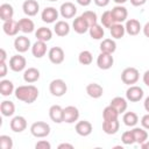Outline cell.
<instances>
[{
    "label": "cell",
    "instance_id": "6da1fadb",
    "mask_svg": "<svg viewBox=\"0 0 149 149\" xmlns=\"http://www.w3.org/2000/svg\"><path fill=\"white\" fill-rule=\"evenodd\" d=\"M15 98L26 104H33L38 98V88L35 85H21L15 88Z\"/></svg>",
    "mask_w": 149,
    "mask_h": 149
},
{
    "label": "cell",
    "instance_id": "7a4b0ae2",
    "mask_svg": "<svg viewBox=\"0 0 149 149\" xmlns=\"http://www.w3.org/2000/svg\"><path fill=\"white\" fill-rule=\"evenodd\" d=\"M50 126L49 123L44 122V121H36L30 126V133L33 136L37 137V139H42V137H47L50 134Z\"/></svg>",
    "mask_w": 149,
    "mask_h": 149
},
{
    "label": "cell",
    "instance_id": "3957f363",
    "mask_svg": "<svg viewBox=\"0 0 149 149\" xmlns=\"http://www.w3.org/2000/svg\"><path fill=\"white\" fill-rule=\"evenodd\" d=\"M140 79V72L136 68L129 66L123 69V71L121 72V80L123 84L126 85H134L137 83V80Z\"/></svg>",
    "mask_w": 149,
    "mask_h": 149
},
{
    "label": "cell",
    "instance_id": "277c9868",
    "mask_svg": "<svg viewBox=\"0 0 149 149\" xmlns=\"http://www.w3.org/2000/svg\"><path fill=\"white\" fill-rule=\"evenodd\" d=\"M49 91L54 97H63L68 91V85L63 79L56 78V79L50 81Z\"/></svg>",
    "mask_w": 149,
    "mask_h": 149
},
{
    "label": "cell",
    "instance_id": "5b68a950",
    "mask_svg": "<svg viewBox=\"0 0 149 149\" xmlns=\"http://www.w3.org/2000/svg\"><path fill=\"white\" fill-rule=\"evenodd\" d=\"M143 95H144L143 88L137 85H130L126 91V99L130 102H137L142 100Z\"/></svg>",
    "mask_w": 149,
    "mask_h": 149
},
{
    "label": "cell",
    "instance_id": "8992f818",
    "mask_svg": "<svg viewBox=\"0 0 149 149\" xmlns=\"http://www.w3.org/2000/svg\"><path fill=\"white\" fill-rule=\"evenodd\" d=\"M48 58L49 61L55 64V65H58V64H62L64 62V58H65V54H64V50L61 48V47H52L49 49L48 51Z\"/></svg>",
    "mask_w": 149,
    "mask_h": 149
},
{
    "label": "cell",
    "instance_id": "52a82bcc",
    "mask_svg": "<svg viewBox=\"0 0 149 149\" xmlns=\"http://www.w3.org/2000/svg\"><path fill=\"white\" fill-rule=\"evenodd\" d=\"M79 119V109L76 106H66L63 108V122L74 123Z\"/></svg>",
    "mask_w": 149,
    "mask_h": 149
},
{
    "label": "cell",
    "instance_id": "ba28073f",
    "mask_svg": "<svg viewBox=\"0 0 149 149\" xmlns=\"http://www.w3.org/2000/svg\"><path fill=\"white\" fill-rule=\"evenodd\" d=\"M114 64V58L112 54L107 52H100L97 57V65L100 70H108L113 66Z\"/></svg>",
    "mask_w": 149,
    "mask_h": 149
},
{
    "label": "cell",
    "instance_id": "9c48e42d",
    "mask_svg": "<svg viewBox=\"0 0 149 149\" xmlns=\"http://www.w3.org/2000/svg\"><path fill=\"white\" fill-rule=\"evenodd\" d=\"M26 65H27V61L20 54L12 56L10 59H9V68L14 72H21V71H23L26 69Z\"/></svg>",
    "mask_w": 149,
    "mask_h": 149
},
{
    "label": "cell",
    "instance_id": "30bf717a",
    "mask_svg": "<svg viewBox=\"0 0 149 149\" xmlns=\"http://www.w3.org/2000/svg\"><path fill=\"white\" fill-rule=\"evenodd\" d=\"M111 13H112V16L115 21V23H122L125 21H127V17H128V10L125 6L122 5H116L114 6L112 9H111Z\"/></svg>",
    "mask_w": 149,
    "mask_h": 149
},
{
    "label": "cell",
    "instance_id": "8fae6325",
    "mask_svg": "<svg viewBox=\"0 0 149 149\" xmlns=\"http://www.w3.org/2000/svg\"><path fill=\"white\" fill-rule=\"evenodd\" d=\"M14 49L19 54H23V52L28 51L29 49H31L30 40L27 36H24V35L15 37V40H14Z\"/></svg>",
    "mask_w": 149,
    "mask_h": 149
},
{
    "label": "cell",
    "instance_id": "7c38bea8",
    "mask_svg": "<svg viewBox=\"0 0 149 149\" xmlns=\"http://www.w3.org/2000/svg\"><path fill=\"white\" fill-rule=\"evenodd\" d=\"M59 12L55 7H45L41 13V19L45 23H54L57 22Z\"/></svg>",
    "mask_w": 149,
    "mask_h": 149
},
{
    "label": "cell",
    "instance_id": "4fadbf2b",
    "mask_svg": "<svg viewBox=\"0 0 149 149\" xmlns=\"http://www.w3.org/2000/svg\"><path fill=\"white\" fill-rule=\"evenodd\" d=\"M59 14L63 19H72L77 14V7L74 6V3L70 2V1H66V2L61 5Z\"/></svg>",
    "mask_w": 149,
    "mask_h": 149
},
{
    "label": "cell",
    "instance_id": "5bb4252c",
    "mask_svg": "<svg viewBox=\"0 0 149 149\" xmlns=\"http://www.w3.org/2000/svg\"><path fill=\"white\" fill-rule=\"evenodd\" d=\"M9 127L14 133H22L27 128V120L22 115H16L10 120Z\"/></svg>",
    "mask_w": 149,
    "mask_h": 149
},
{
    "label": "cell",
    "instance_id": "9a60e30c",
    "mask_svg": "<svg viewBox=\"0 0 149 149\" xmlns=\"http://www.w3.org/2000/svg\"><path fill=\"white\" fill-rule=\"evenodd\" d=\"M125 29H126V33L130 36H136L140 34V31L142 30V26L140 23L139 20L136 19H129L126 21V24H125Z\"/></svg>",
    "mask_w": 149,
    "mask_h": 149
},
{
    "label": "cell",
    "instance_id": "2e32d148",
    "mask_svg": "<svg viewBox=\"0 0 149 149\" xmlns=\"http://www.w3.org/2000/svg\"><path fill=\"white\" fill-rule=\"evenodd\" d=\"M74 130L80 136H88L92 133L93 127H92V123L90 121L81 120V121H77V123L74 126Z\"/></svg>",
    "mask_w": 149,
    "mask_h": 149
},
{
    "label": "cell",
    "instance_id": "e0dca14e",
    "mask_svg": "<svg viewBox=\"0 0 149 149\" xmlns=\"http://www.w3.org/2000/svg\"><path fill=\"white\" fill-rule=\"evenodd\" d=\"M22 10L27 16H35L40 10V3L36 0H26L22 3Z\"/></svg>",
    "mask_w": 149,
    "mask_h": 149
},
{
    "label": "cell",
    "instance_id": "ac0fdd59",
    "mask_svg": "<svg viewBox=\"0 0 149 149\" xmlns=\"http://www.w3.org/2000/svg\"><path fill=\"white\" fill-rule=\"evenodd\" d=\"M2 30L8 36H16L17 33L20 31L19 21H15L14 19L8 20V21H5L3 24H2Z\"/></svg>",
    "mask_w": 149,
    "mask_h": 149
},
{
    "label": "cell",
    "instance_id": "d6986e66",
    "mask_svg": "<svg viewBox=\"0 0 149 149\" xmlns=\"http://www.w3.org/2000/svg\"><path fill=\"white\" fill-rule=\"evenodd\" d=\"M72 29L77 33V34H85L86 31H88L90 29V26L88 23L86 22V20L80 15V16H77L74 17L73 22H72Z\"/></svg>",
    "mask_w": 149,
    "mask_h": 149
},
{
    "label": "cell",
    "instance_id": "ffe728a7",
    "mask_svg": "<svg viewBox=\"0 0 149 149\" xmlns=\"http://www.w3.org/2000/svg\"><path fill=\"white\" fill-rule=\"evenodd\" d=\"M120 128L119 120H104L102 121V132L107 135H114Z\"/></svg>",
    "mask_w": 149,
    "mask_h": 149
},
{
    "label": "cell",
    "instance_id": "44dd1931",
    "mask_svg": "<svg viewBox=\"0 0 149 149\" xmlns=\"http://www.w3.org/2000/svg\"><path fill=\"white\" fill-rule=\"evenodd\" d=\"M31 54L35 58H42L47 54V42L37 40L31 45Z\"/></svg>",
    "mask_w": 149,
    "mask_h": 149
},
{
    "label": "cell",
    "instance_id": "7402d4cb",
    "mask_svg": "<svg viewBox=\"0 0 149 149\" xmlns=\"http://www.w3.org/2000/svg\"><path fill=\"white\" fill-rule=\"evenodd\" d=\"M40 70L36 68H28L23 71V80L28 84L36 83L40 79Z\"/></svg>",
    "mask_w": 149,
    "mask_h": 149
},
{
    "label": "cell",
    "instance_id": "603a6c76",
    "mask_svg": "<svg viewBox=\"0 0 149 149\" xmlns=\"http://www.w3.org/2000/svg\"><path fill=\"white\" fill-rule=\"evenodd\" d=\"M86 93L88 97H91L93 99H98L104 94V88L98 83H90L86 86Z\"/></svg>",
    "mask_w": 149,
    "mask_h": 149
},
{
    "label": "cell",
    "instance_id": "cb8c5ba5",
    "mask_svg": "<svg viewBox=\"0 0 149 149\" xmlns=\"http://www.w3.org/2000/svg\"><path fill=\"white\" fill-rule=\"evenodd\" d=\"M49 118L55 123L63 122V108L59 105H52L49 108Z\"/></svg>",
    "mask_w": 149,
    "mask_h": 149
},
{
    "label": "cell",
    "instance_id": "d4e9b609",
    "mask_svg": "<svg viewBox=\"0 0 149 149\" xmlns=\"http://www.w3.org/2000/svg\"><path fill=\"white\" fill-rule=\"evenodd\" d=\"M54 31L57 36L59 37H64L66 36L69 33H70V24L64 21V20H59L55 23V27H54Z\"/></svg>",
    "mask_w": 149,
    "mask_h": 149
},
{
    "label": "cell",
    "instance_id": "484cf974",
    "mask_svg": "<svg viewBox=\"0 0 149 149\" xmlns=\"http://www.w3.org/2000/svg\"><path fill=\"white\" fill-rule=\"evenodd\" d=\"M99 48H100V52H107L113 55L116 50V43L114 38H102Z\"/></svg>",
    "mask_w": 149,
    "mask_h": 149
},
{
    "label": "cell",
    "instance_id": "4316f807",
    "mask_svg": "<svg viewBox=\"0 0 149 149\" xmlns=\"http://www.w3.org/2000/svg\"><path fill=\"white\" fill-rule=\"evenodd\" d=\"M14 16V8L10 3H2L0 6V19L5 22V21H8V20H12Z\"/></svg>",
    "mask_w": 149,
    "mask_h": 149
},
{
    "label": "cell",
    "instance_id": "83f0119b",
    "mask_svg": "<svg viewBox=\"0 0 149 149\" xmlns=\"http://www.w3.org/2000/svg\"><path fill=\"white\" fill-rule=\"evenodd\" d=\"M19 27H20V31L24 33V34H30L35 30V23L31 19L28 17H22L19 20Z\"/></svg>",
    "mask_w": 149,
    "mask_h": 149
},
{
    "label": "cell",
    "instance_id": "f1b7e54d",
    "mask_svg": "<svg viewBox=\"0 0 149 149\" xmlns=\"http://www.w3.org/2000/svg\"><path fill=\"white\" fill-rule=\"evenodd\" d=\"M15 92V87L12 80L9 79H2L0 80V93L3 97H8Z\"/></svg>",
    "mask_w": 149,
    "mask_h": 149
},
{
    "label": "cell",
    "instance_id": "f546056e",
    "mask_svg": "<svg viewBox=\"0 0 149 149\" xmlns=\"http://www.w3.org/2000/svg\"><path fill=\"white\" fill-rule=\"evenodd\" d=\"M109 105L113 106V107L119 112V114L125 113L126 109H127V106H128L127 99H125V98H122V97H114V98L111 100Z\"/></svg>",
    "mask_w": 149,
    "mask_h": 149
},
{
    "label": "cell",
    "instance_id": "4dcf8cb0",
    "mask_svg": "<svg viewBox=\"0 0 149 149\" xmlns=\"http://www.w3.org/2000/svg\"><path fill=\"white\" fill-rule=\"evenodd\" d=\"M88 34H90V37L92 40H102V37L105 36V30H104V27L99 23H95L93 26L90 27L88 29Z\"/></svg>",
    "mask_w": 149,
    "mask_h": 149
},
{
    "label": "cell",
    "instance_id": "1f68e13d",
    "mask_svg": "<svg viewBox=\"0 0 149 149\" xmlns=\"http://www.w3.org/2000/svg\"><path fill=\"white\" fill-rule=\"evenodd\" d=\"M133 134H134V137H135V142L139 143L140 146L146 142L148 140V132L147 129H144L143 127H134L132 129Z\"/></svg>",
    "mask_w": 149,
    "mask_h": 149
},
{
    "label": "cell",
    "instance_id": "d6a6232c",
    "mask_svg": "<svg viewBox=\"0 0 149 149\" xmlns=\"http://www.w3.org/2000/svg\"><path fill=\"white\" fill-rule=\"evenodd\" d=\"M35 37L40 41H43V42H49L52 37V31L50 28H47V27H40L37 28V30L35 31Z\"/></svg>",
    "mask_w": 149,
    "mask_h": 149
},
{
    "label": "cell",
    "instance_id": "836d02e7",
    "mask_svg": "<svg viewBox=\"0 0 149 149\" xmlns=\"http://www.w3.org/2000/svg\"><path fill=\"white\" fill-rule=\"evenodd\" d=\"M0 112L3 116H13L15 113V105L10 100H3L0 105Z\"/></svg>",
    "mask_w": 149,
    "mask_h": 149
},
{
    "label": "cell",
    "instance_id": "e575fe53",
    "mask_svg": "<svg viewBox=\"0 0 149 149\" xmlns=\"http://www.w3.org/2000/svg\"><path fill=\"white\" fill-rule=\"evenodd\" d=\"M109 33H111V36L112 38L114 40H120L125 36L126 34V29H125V26L122 23H114L111 28H109Z\"/></svg>",
    "mask_w": 149,
    "mask_h": 149
},
{
    "label": "cell",
    "instance_id": "d590c367",
    "mask_svg": "<svg viewBox=\"0 0 149 149\" xmlns=\"http://www.w3.org/2000/svg\"><path fill=\"white\" fill-rule=\"evenodd\" d=\"M122 121L128 127H135L139 122V116L135 112H125L122 116Z\"/></svg>",
    "mask_w": 149,
    "mask_h": 149
},
{
    "label": "cell",
    "instance_id": "8d00e7d4",
    "mask_svg": "<svg viewBox=\"0 0 149 149\" xmlns=\"http://www.w3.org/2000/svg\"><path fill=\"white\" fill-rule=\"evenodd\" d=\"M119 118V112L111 105L106 106L102 111V119L104 120H116Z\"/></svg>",
    "mask_w": 149,
    "mask_h": 149
},
{
    "label": "cell",
    "instance_id": "74e56055",
    "mask_svg": "<svg viewBox=\"0 0 149 149\" xmlns=\"http://www.w3.org/2000/svg\"><path fill=\"white\" fill-rule=\"evenodd\" d=\"M100 22H101V26H102L104 28H111V27L115 23L113 16H112L111 10H105V12L101 14Z\"/></svg>",
    "mask_w": 149,
    "mask_h": 149
},
{
    "label": "cell",
    "instance_id": "f35d334b",
    "mask_svg": "<svg viewBox=\"0 0 149 149\" xmlns=\"http://www.w3.org/2000/svg\"><path fill=\"white\" fill-rule=\"evenodd\" d=\"M78 62H79L81 65H90V64L93 62L92 52L88 51V50H83V51H80L79 55H78Z\"/></svg>",
    "mask_w": 149,
    "mask_h": 149
},
{
    "label": "cell",
    "instance_id": "ab89813d",
    "mask_svg": "<svg viewBox=\"0 0 149 149\" xmlns=\"http://www.w3.org/2000/svg\"><path fill=\"white\" fill-rule=\"evenodd\" d=\"M81 16L86 20V22L88 23L90 27L93 26V24H95V23H98V16H97V13L93 12V10H85V12L81 14Z\"/></svg>",
    "mask_w": 149,
    "mask_h": 149
},
{
    "label": "cell",
    "instance_id": "60d3db41",
    "mask_svg": "<svg viewBox=\"0 0 149 149\" xmlns=\"http://www.w3.org/2000/svg\"><path fill=\"white\" fill-rule=\"evenodd\" d=\"M121 141H122V143L126 144V146H130V144L136 143V142H135L134 134H133L132 130H126V132H123L122 135H121Z\"/></svg>",
    "mask_w": 149,
    "mask_h": 149
},
{
    "label": "cell",
    "instance_id": "b9f144b4",
    "mask_svg": "<svg viewBox=\"0 0 149 149\" xmlns=\"http://www.w3.org/2000/svg\"><path fill=\"white\" fill-rule=\"evenodd\" d=\"M0 148L1 149H12L13 140L8 135H0Z\"/></svg>",
    "mask_w": 149,
    "mask_h": 149
},
{
    "label": "cell",
    "instance_id": "7bdbcfd3",
    "mask_svg": "<svg viewBox=\"0 0 149 149\" xmlns=\"http://www.w3.org/2000/svg\"><path fill=\"white\" fill-rule=\"evenodd\" d=\"M35 148L36 149H50L51 148V144L47 140H40V141L36 142Z\"/></svg>",
    "mask_w": 149,
    "mask_h": 149
},
{
    "label": "cell",
    "instance_id": "ee69618b",
    "mask_svg": "<svg viewBox=\"0 0 149 149\" xmlns=\"http://www.w3.org/2000/svg\"><path fill=\"white\" fill-rule=\"evenodd\" d=\"M141 126H142L144 129L149 130V113L144 114V115L141 118Z\"/></svg>",
    "mask_w": 149,
    "mask_h": 149
},
{
    "label": "cell",
    "instance_id": "f6af8a7d",
    "mask_svg": "<svg viewBox=\"0 0 149 149\" xmlns=\"http://www.w3.org/2000/svg\"><path fill=\"white\" fill-rule=\"evenodd\" d=\"M6 74H7V65H6V62H3V63H0V77L3 78Z\"/></svg>",
    "mask_w": 149,
    "mask_h": 149
},
{
    "label": "cell",
    "instance_id": "bcb514c9",
    "mask_svg": "<svg viewBox=\"0 0 149 149\" xmlns=\"http://www.w3.org/2000/svg\"><path fill=\"white\" fill-rule=\"evenodd\" d=\"M93 2H94L98 7H106V6L111 2V0H93Z\"/></svg>",
    "mask_w": 149,
    "mask_h": 149
},
{
    "label": "cell",
    "instance_id": "7dc6e473",
    "mask_svg": "<svg viewBox=\"0 0 149 149\" xmlns=\"http://www.w3.org/2000/svg\"><path fill=\"white\" fill-rule=\"evenodd\" d=\"M147 2V0H130V3L135 7H141Z\"/></svg>",
    "mask_w": 149,
    "mask_h": 149
},
{
    "label": "cell",
    "instance_id": "c3c4849f",
    "mask_svg": "<svg viewBox=\"0 0 149 149\" xmlns=\"http://www.w3.org/2000/svg\"><path fill=\"white\" fill-rule=\"evenodd\" d=\"M6 58H7V54H6V50L3 48L0 49V63H3L6 62Z\"/></svg>",
    "mask_w": 149,
    "mask_h": 149
},
{
    "label": "cell",
    "instance_id": "681fc988",
    "mask_svg": "<svg viewBox=\"0 0 149 149\" xmlns=\"http://www.w3.org/2000/svg\"><path fill=\"white\" fill-rule=\"evenodd\" d=\"M142 80L144 83V85H147L149 87V70H147L144 73H143V77H142Z\"/></svg>",
    "mask_w": 149,
    "mask_h": 149
},
{
    "label": "cell",
    "instance_id": "f907efd6",
    "mask_svg": "<svg viewBox=\"0 0 149 149\" xmlns=\"http://www.w3.org/2000/svg\"><path fill=\"white\" fill-rule=\"evenodd\" d=\"M58 149H73V146L71 143H61L57 147Z\"/></svg>",
    "mask_w": 149,
    "mask_h": 149
},
{
    "label": "cell",
    "instance_id": "816d5d0a",
    "mask_svg": "<svg viewBox=\"0 0 149 149\" xmlns=\"http://www.w3.org/2000/svg\"><path fill=\"white\" fill-rule=\"evenodd\" d=\"M142 31H143V35L149 38V22H147V23L142 27Z\"/></svg>",
    "mask_w": 149,
    "mask_h": 149
},
{
    "label": "cell",
    "instance_id": "f5cc1de1",
    "mask_svg": "<svg viewBox=\"0 0 149 149\" xmlns=\"http://www.w3.org/2000/svg\"><path fill=\"white\" fill-rule=\"evenodd\" d=\"M76 1H77L78 5H80V6H83V7H87V6L92 2V0H76Z\"/></svg>",
    "mask_w": 149,
    "mask_h": 149
},
{
    "label": "cell",
    "instance_id": "db71d44e",
    "mask_svg": "<svg viewBox=\"0 0 149 149\" xmlns=\"http://www.w3.org/2000/svg\"><path fill=\"white\" fill-rule=\"evenodd\" d=\"M143 107H144V109L149 113V95L144 99V102H143Z\"/></svg>",
    "mask_w": 149,
    "mask_h": 149
},
{
    "label": "cell",
    "instance_id": "11a10c76",
    "mask_svg": "<svg viewBox=\"0 0 149 149\" xmlns=\"http://www.w3.org/2000/svg\"><path fill=\"white\" fill-rule=\"evenodd\" d=\"M141 148H142V149H149V141L147 140L146 142H143V143L141 144Z\"/></svg>",
    "mask_w": 149,
    "mask_h": 149
},
{
    "label": "cell",
    "instance_id": "9f6ffc18",
    "mask_svg": "<svg viewBox=\"0 0 149 149\" xmlns=\"http://www.w3.org/2000/svg\"><path fill=\"white\" fill-rule=\"evenodd\" d=\"M113 1H114L116 5H123V3H125L127 0H113Z\"/></svg>",
    "mask_w": 149,
    "mask_h": 149
},
{
    "label": "cell",
    "instance_id": "6f0895ef",
    "mask_svg": "<svg viewBox=\"0 0 149 149\" xmlns=\"http://www.w3.org/2000/svg\"><path fill=\"white\" fill-rule=\"evenodd\" d=\"M48 1H51V2H55V1H58V0H48Z\"/></svg>",
    "mask_w": 149,
    "mask_h": 149
}]
</instances>
